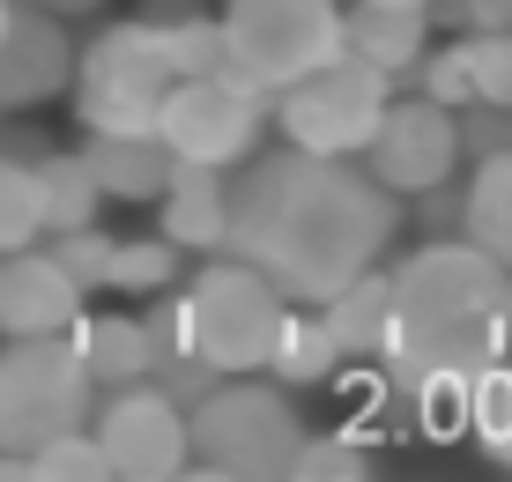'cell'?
<instances>
[{
  "instance_id": "ac0fdd59",
  "label": "cell",
  "mask_w": 512,
  "mask_h": 482,
  "mask_svg": "<svg viewBox=\"0 0 512 482\" xmlns=\"http://www.w3.org/2000/svg\"><path fill=\"white\" fill-rule=\"evenodd\" d=\"M82 75H119V82H149L171 89V60H164V23H112L104 38L82 52Z\"/></svg>"
},
{
  "instance_id": "7c38bea8",
  "label": "cell",
  "mask_w": 512,
  "mask_h": 482,
  "mask_svg": "<svg viewBox=\"0 0 512 482\" xmlns=\"http://www.w3.org/2000/svg\"><path fill=\"white\" fill-rule=\"evenodd\" d=\"M67 30L52 15H15L8 38H0V104H38L52 89H67Z\"/></svg>"
},
{
  "instance_id": "1f68e13d",
  "label": "cell",
  "mask_w": 512,
  "mask_h": 482,
  "mask_svg": "<svg viewBox=\"0 0 512 482\" xmlns=\"http://www.w3.org/2000/svg\"><path fill=\"white\" fill-rule=\"evenodd\" d=\"M423 97L453 104V112H468V104H475V60H468V38L423 60Z\"/></svg>"
},
{
  "instance_id": "2e32d148",
  "label": "cell",
  "mask_w": 512,
  "mask_h": 482,
  "mask_svg": "<svg viewBox=\"0 0 512 482\" xmlns=\"http://www.w3.org/2000/svg\"><path fill=\"white\" fill-rule=\"evenodd\" d=\"M327 327H334V342H342V356H386V342H394V275H372V267H364L349 290H334Z\"/></svg>"
},
{
  "instance_id": "83f0119b",
  "label": "cell",
  "mask_w": 512,
  "mask_h": 482,
  "mask_svg": "<svg viewBox=\"0 0 512 482\" xmlns=\"http://www.w3.org/2000/svg\"><path fill=\"white\" fill-rule=\"evenodd\" d=\"M171 275H179V245L171 238H134V245H119V260H112V290H134V297L171 290Z\"/></svg>"
},
{
  "instance_id": "ba28073f",
  "label": "cell",
  "mask_w": 512,
  "mask_h": 482,
  "mask_svg": "<svg viewBox=\"0 0 512 482\" xmlns=\"http://www.w3.org/2000/svg\"><path fill=\"white\" fill-rule=\"evenodd\" d=\"M260 97H268V89H253L238 67L231 75H186V82L164 89V104H156V134L171 141L179 164L223 171L260 141Z\"/></svg>"
},
{
  "instance_id": "836d02e7",
  "label": "cell",
  "mask_w": 512,
  "mask_h": 482,
  "mask_svg": "<svg viewBox=\"0 0 512 482\" xmlns=\"http://www.w3.org/2000/svg\"><path fill=\"white\" fill-rule=\"evenodd\" d=\"M67 8H90V0H52V15H67Z\"/></svg>"
},
{
  "instance_id": "5bb4252c",
  "label": "cell",
  "mask_w": 512,
  "mask_h": 482,
  "mask_svg": "<svg viewBox=\"0 0 512 482\" xmlns=\"http://www.w3.org/2000/svg\"><path fill=\"white\" fill-rule=\"evenodd\" d=\"M90 171L104 186V201H164V186L179 178V156H171L164 134H90Z\"/></svg>"
},
{
  "instance_id": "7a4b0ae2",
  "label": "cell",
  "mask_w": 512,
  "mask_h": 482,
  "mask_svg": "<svg viewBox=\"0 0 512 482\" xmlns=\"http://www.w3.org/2000/svg\"><path fill=\"white\" fill-rule=\"evenodd\" d=\"M512 349V267L483 253L475 238L461 245H423L394 275V364L401 386L431 379V371H490Z\"/></svg>"
},
{
  "instance_id": "9c48e42d",
  "label": "cell",
  "mask_w": 512,
  "mask_h": 482,
  "mask_svg": "<svg viewBox=\"0 0 512 482\" xmlns=\"http://www.w3.org/2000/svg\"><path fill=\"white\" fill-rule=\"evenodd\" d=\"M97 445L112 453V475H179L193 468V423L179 394L164 386H112V401L97 408Z\"/></svg>"
},
{
  "instance_id": "44dd1931",
  "label": "cell",
  "mask_w": 512,
  "mask_h": 482,
  "mask_svg": "<svg viewBox=\"0 0 512 482\" xmlns=\"http://www.w3.org/2000/svg\"><path fill=\"white\" fill-rule=\"evenodd\" d=\"M468 238L512 267V149H498V156H483V164H475V186H468Z\"/></svg>"
},
{
  "instance_id": "e575fe53",
  "label": "cell",
  "mask_w": 512,
  "mask_h": 482,
  "mask_svg": "<svg viewBox=\"0 0 512 482\" xmlns=\"http://www.w3.org/2000/svg\"><path fill=\"white\" fill-rule=\"evenodd\" d=\"M386 8H431V0H386Z\"/></svg>"
},
{
  "instance_id": "d6986e66",
  "label": "cell",
  "mask_w": 512,
  "mask_h": 482,
  "mask_svg": "<svg viewBox=\"0 0 512 482\" xmlns=\"http://www.w3.org/2000/svg\"><path fill=\"white\" fill-rule=\"evenodd\" d=\"M164 89L149 82H119V75H75V112L90 134H149Z\"/></svg>"
},
{
  "instance_id": "f546056e",
  "label": "cell",
  "mask_w": 512,
  "mask_h": 482,
  "mask_svg": "<svg viewBox=\"0 0 512 482\" xmlns=\"http://www.w3.org/2000/svg\"><path fill=\"white\" fill-rule=\"evenodd\" d=\"M468 60H475V104L512 112V30H468Z\"/></svg>"
},
{
  "instance_id": "603a6c76",
  "label": "cell",
  "mask_w": 512,
  "mask_h": 482,
  "mask_svg": "<svg viewBox=\"0 0 512 482\" xmlns=\"http://www.w3.org/2000/svg\"><path fill=\"white\" fill-rule=\"evenodd\" d=\"M45 238V186L38 164H0V253H23Z\"/></svg>"
},
{
  "instance_id": "d6a6232c",
  "label": "cell",
  "mask_w": 512,
  "mask_h": 482,
  "mask_svg": "<svg viewBox=\"0 0 512 482\" xmlns=\"http://www.w3.org/2000/svg\"><path fill=\"white\" fill-rule=\"evenodd\" d=\"M15 15H23V8H15V0H0V38H8V23H15Z\"/></svg>"
},
{
  "instance_id": "277c9868",
  "label": "cell",
  "mask_w": 512,
  "mask_h": 482,
  "mask_svg": "<svg viewBox=\"0 0 512 482\" xmlns=\"http://www.w3.org/2000/svg\"><path fill=\"white\" fill-rule=\"evenodd\" d=\"M223 38H231V67L253 89H290L349 52L334 0H231Z\"/></svg>"
},
{
  "instance_id": "8fae6325",
  "label": "cell",
  "mask_w": 512,
  "mask_h": 482,
  "mask_svg": "<svg viewBox=\"0 0 512 482\" xmlns=\"http://www.w3.org/2000/svg\"><path fill=\"white\" fill-rule=\"evenodd\" d=\"M82 282L60 267V253H8L0 260V334L30 342V334H75L82 319Z\"/></svg>"
},
{
  "instance_id": "30bf717a",
  "label": "cell",
  "mask_w": 512,
  "mask_h": 482,
  "mask_svg": "<svg viewBox=\"0 0 512 482\" xmlns=\"http://www.w3.org/2000/svg\"><path fill=\"white\" fill-rule=\"evenodd\" d=\"M364 156H372V178L386 193H438L453 178V164H461V112L438 97L386 104Z\"/></svg>"
},
{
  "instance_id": "cb8c5ba5",
  "label": "cell",
  "mask_w": 512,
  "mask_h": 482,
  "mask_svg": "<svg viewBox=\"0 0 512 482\" xmlns=\"http://www.w3.org/2000/svg\"><path fill=\"white\" fill-rule=\"evenodd\" d=\"M164 60H171V82L231 75V38H223V23H208V15H179V23H164Z\"/></svg>"
},
{
  "instance_id": "4dcf8cb0",
  "label": "cell",
  "mask_w": 512,
  "mask_h": 482,
  "mask_svg": "<svg viewBox=\"0 0 512 482\" xmlns=\"http://www.w3.org/2000/svg\"><path fill=\"white\" fill-rule=\"evenodd\" d=\"M290 475H305V482H320V475H372V460H364V438L357 431H342V438H297Z\"/></svg>"
},
{
  "instance_id": "6da1fadb",
  "label": "cell",
  "mask_w": 512,
  "mask_h": 482,
  "mask_svg": "<svg viewBox=\"0 0 512 482\" xmlns=\"http://www.w3.org/2000/svg\"><path fill=\"white\" fill-rule=\"evenodd\" d=\"M401 208L386 201L379 178L342 171V156H275L238 186V223L231 245L260 275L297 305H327L334 290L364 275L379 260V245L394 238Z\"/></svg>"
},
{
  "instance_id": "5b68a950",
  "label": "cell",
  "mask_w": 512,
  "mask_h": 482,
  "mask_svg": "<svg viewBox=\"0 0 512 482\" xmlns=\"http://www.w3.org/2000/svg\"><path fill=\"white\" fill-rule=\"evenodd\" d=\"M386 104H394V75L372 67L364 52H342L320 75L275 89V127L305 156H357V149H372Z\"/></svg>"
},
{
  "instance_id": "4fadbf2b",
  "label": "cell",
  "mask_w": 512,
  "mask_h": 482,
  "mask_svg": "<svg viewBox=\"0 0 512 482\" xmlns=\"http://www.w3.org/2000/svg\"><path fill=\"white\" fill-rule=\"evenodd\" d=\"M164 238L179 245V253H216V245H231V223H238V193L223 186L208 164H179V178L164 186Z\"/></svg>"
},
{
  "instance_id": "d4e9b609",
  "label": "cell",
  "mask_w": 512,
  "mask_h": 482,
  "mask_svg": "<svg viewBox=\"0 0 512 482\" xmlns=\"http://www.w3.org/2000/svg\"><path fill=\"white\" fill-rule=\"evenodd\" d=\"M416 394V423H423V438H468V401H475V379L468 371H431V379H416L409 386Z\"/></svg>"
},
{
  "instance_id": "e0dca14e",
  "label": "cell",
  "mask_w": 512,
  "mask_h": 482,
  "mask_svg": "<svg viewBox=\"0 0 512 482\" xmlns=\"http://www.w3.org/2000/svg\"><path fill=\"white\" fill-rule=\"evenodd\" d=\"M67 342H75V356L90 364L97 386H134V379H149V371H156L149 327H141V319H90V312H82Z\"/></svg>"
},
{
  "instance_id": "ffe728a7",
  "label": "cell",
  "mask_w": 512,
  "mask_h": 482,
  "mask_svg": "<svg viewBox=\"0 0 512 482\" xmlns=\"http://www.w3.org/2000/svg\"><path fill=\"white\" fill-rule=\"evenodd\" d=\"M268 371L282 386H320L342 371V342H334V327H327V312L320 319H290L282 312V327H275V349H268Z\"/></svg>"
},
{
  "instance_id": "484cf974",
  "label": "cell",
  "mask_w": 512,
  "mask_h": 482,
  "mask_svg": "<svg viewBox=\"0 0 512 482\" xmlns=\"http://www.w3.org/2000/svg\"><path fill=\"white\" fill-rule=\"evenodd\" d=\"M468 438H483L490 453L512 468V364L475 371V401H468Z\"/></svg>"
},
{
  "instance_id": "52a82bcc",
  "label": "cell",
  "mask_w": 512,
  "mask_h": 482,
  "mask_svg": "<svg viewBox=\"0 0 512 482\" xmlns=\"http://www.w3.org/2000/svg\"><path fill=\"white\" fill-rule=\"evenodd\" d=\"M282 290L260 275L253 260L245 267H208L201 282L186 290V342L208 371L238 379V371H260L275 349V327H282Z\"/></svg>"
},
{
  "instance_id": "7402d4cb",
  "label": "cell",
  "mask_w": 512,
  "mask_h": 482,
  "mask_svg": "<svg viewBox=\"0 0 512 482\" xmlns=\"http://www.w3.org/2000/svg\"><path fill=\"white\" fill-rule=\"evenodd\" d=\"M38 186H45V230L97 223L104 186H97V171H90V156H52V164H38Z\"/></svg>"
},
{
  "instance_id": "4316f807",
  "label": "cell",
  "mask_w": 512,
  "mask_h": 482,
  "mask_svg": "<svg viewBox=\"0 0 512 482\" xmlns=\"http://www.w3.org/2000/svg\"><path fill=\"white\" fill-rule=\"evenodd\" d=\"M30 475H60V482H104L112 475V453L97 445V431H67V438H52V445H38L30 453Z\"/></svg>"
},
{
  "instance_id": "f1b7e54d",
  "label": "cell",
  "mask_w": 512,
  "mask_h": 482,
  "mask_svg": "<svg viewBox=\"0 0 512 482\" xmlns=\"http://www.w3.org/2000/svg\"><path fill=\"white\" fill-rule=\"evenodd\" d=\"M52 253H60V267L82 282V290H112V260H119V245L104 238L97 223H82V230H52Z\"/></svg>"
},
{
  "instance_id": "9a60e30c",
  "label": "cell",
  "mask_w": 512,
  "mask_h": 482,
  "mask_svg": "<svg viewBox=\"0 0 512 482\" xmlns=\"http://www.w3.org/2000/svg\"><path fill=\"white\" fill-rule=\"evenodd\" d=\"M342 30H349V52H364V60L386 67V75H409V67H423V45H431V8L357 0V8L342 15Z\"/></svg>"
},
{
  "instance_id": "8992f818",
  "label": "cell",
  "mask_w": 512,
  "mask_h": 482,
  "mask_svg": "<svg viewBox=\"0 0 512 482\" xmlns=\"http://www.w3.org/2000/svg\"><path fill=\"white\" fill-rule=\"evenodd\" d=\"M193 423V460L208 475H290L297 453V408L290 386H208L186 408Z\"/></svg>"
},
{
  "instance_id": "3957f363",
  "label": "cell",
  "mask_w": 512,
  "mask_h": 482,
  "mask_svg": "<svg viewBox=\"0 0 512 482\" xmlns=\"http://www.w3.org/2000/svg\"><path fill=\"white\" fill-rule=\"evenodd\" d=\"M90 364L67 334H30L0 349V453H38L90 423Z\"/></svg>"
}]
</instances>
